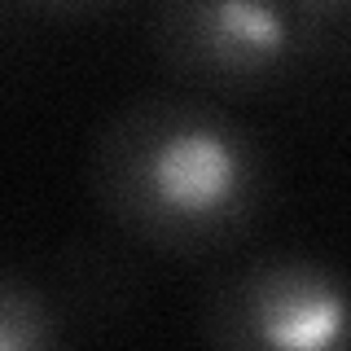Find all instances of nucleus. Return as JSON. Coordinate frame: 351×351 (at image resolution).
<instances>
[{
	"label": "nucleus",
	"mask_w": 351,
	"mask_h": 351,
	"mask_svg": "<svg viewBox=\"0 0 351 351\" xmlns=\"http://www.w3.org/2000/svg\"><path fill=\"white\" fill-rule=\"evenodd\" d=\"M88 189L132 246L206 259L255 233L272 202V158L211 97L141 93L97 128Z\"/></svg>",
	"instance_id": "obj_1"
},
{
	"label": "nucleus",
	"mask_w": 351,
	"mask_h": 351,
	"mask_svg": "<svg viewBox=\"0 0 351 351\" xmlns=\"http://www.w3.org/2000/svg\"><path fill=\"white\" fill-rule=\"evenodd\" d=\"M347 27L343 0H162L145 14V44L197 97H255L343 66Z\"/></svg>",
	"instance_id": "obj_2"
},
{
	"label": "nucleus",
	"mask_w": 351,
	"mask_h": 351,
	"mask_svg": "<svg viewBox=\"0 0 351 351\" xmlns=\"http://www.w3.org/2000/svg\"><path fill=\"white\" fill-rule=\"evenodd\" d=\"M206 351H351V299L338 263L272 250L206 285Z\"/></svg>",
	"instance_id": "obj_3"
},
{
	"label": "nucleus",
	"mask_w": 351,
	"mask_h": 351,
	"mask_svg": "<svg viewBox=\"0 0 351 351\" xmlns=\"http://www.w3.org/2000/svg\"><path fill=\"white\" fill-rule=\"evenodd\" d=\"M141 268L114 241H80L62 255V312H80L88 321H119L141 299Z\"/></svg>",
	"instance_id": "obj_4"
},
{
	"label": "nucleus",
	"mask_w": 351,
	"mask_h": 351,
	"mask_svg": "<svg viewBox=\"0 0 351 351\" xmlns=\"http://www.w3.org/2000/svg\"><path fill=\"white\" fill-rule=\"evenodd\" d=\"M0 351H66L62 303L9 263H0Z\"/></svg>",
	"instance_id": "obj_5"
}]
</instances>
